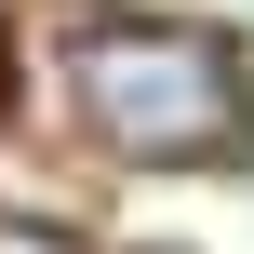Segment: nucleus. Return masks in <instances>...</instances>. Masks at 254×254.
<instances>
[{"label": "nucleus", "instance_id": "f257e3e1", "mask_svg": "<svg viewBox=\"0 0 254 254\" xmlns=\"http://www.w3.org/2000/svg\"><path fill=\"white\" fill-rule=\"evenodd\" d=\"M67 107L134 174H214L254 147V67L201 13H80L67 27Z\"/></svg>", "mask_w": 254, "mask_h": 254}]
</instances>
